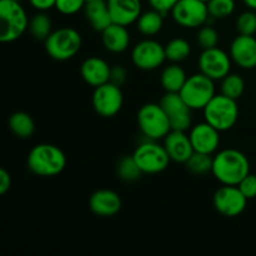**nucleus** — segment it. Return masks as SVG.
Segmentation results:
<instances>
[{
	"label": "nucleus",
	"mask_w": 256,
	"mask_h": 256,
	"mask_svg": "<svg viewBox=\"0 0 256 256\" xmlns=\"http://www.w3.org/2000/svg\"><path fill=\"white\" fill-rule=\"evenodd\" d=\"M212 174L222 185H239L250 174V162L240 150L222 149L212 158Z\"/></svg>",
	"instance_id": "1"
},
{
	"label": "nucleus",
	"mask_w": 256,
	"mask_h": 256,
	"mask_svg": "<svg viewBox=\"0 0 256 256\" xmlns=\"http://www.w3.org/2000/svg\"><path fill=\"white\" fill-rule=\"evenodd\" d=\"M28 169L36 176L52 178L62 174L66 166V156L59 146L48 142L38 144L26 158Z\"/></svg>",
	"instance_id": "2"
},
{
	"label": "nucleus",
	"mask_w": 256,
	"mask_h": 256,
	"mask_svg": "<svg viewBox=\"0 0 256 256\" xmlns=\"http://www.w3.org/2000/svg\"><path fill=\"white\" fill-rule=\"evenodd\" d=\"M29 18L19 0L0 2V42H12L22 36L29 28Z\"/></svg>",
	"instance_id": "3"
},
{
	"label": "nucleus",
	"mask_w": 256,
	"mask_h": 256,
	"mask_svg": "<svg viewBox=\"0 0 256 256\" xmlns=\"http://www.w3.org/2000/svg\"><path fill=\"white\" fill-rule=\"evenodd\" d=\"M45 52L56 62L72 59L82 46V38L76 29L70 26L52 30L44 42Z\"/></svg>",
	"instance_id": "4"
},
{
	"label": "nucleus",
	"mask_w": 256,
	"mask_h": 256,
	"mask_svg": "<svg viewBox=\"0 0 256 256\" xmlns=\"http://www.w3.org/2000/svg\"><path fill=\"white\" fill-rule=\"evenodd\" d=\"M136 122L140 132L149 140H164L172 132L169 118L165 114L162 105L156 102H148L139 109Z\"/></svg>",
	"instance_id": "5"
},
{
	"label": "nucleus",
	"mask_w": 256,
	"mask_h": 256,
	"mask_svg": "<svg viewBox=\"0 0 256 256\" xmlns=\"http://www.w3.org/2000/svg\"><path fill=\"white\" fill-rule=\"evenodd\" d=\"M202 112L205 122L222 132L230 130L236 124L239 106L236 100L222 94H216L202 109Z\"/></svg>",
	"instance_id": "6"
},
{
	"label": "nucleus",
	"mask_w": 256,
	"mask_h": 256,
	"mask_svg": "<svg viewBox=\"0 0 256 256\" xmlns=\"http://www.w3.org/2000/svg\"><path fill=\"white\" fill-rule=\"evenodd\" d=\"M132 156L142 174L150 175L160 174L166 170L172 162L164 145L159 144L158 140L146 139L140 142L132 152Z\"/></svg>",
	"instance_id": "7"
},
{
	"label": "nucleus",
	"mask_w": 256,
	"mask_h": 256,
	"mask_svg": "<svg viewBox=\"0 0 256 256\" xmlns=\"http://www.w3.org/2000/svg\"><path fill=\"white\" fill-rule=\"evenodd\" d=\"M192 110H202L216 95L215 82L202 72L192 74L179 92Z\"/></svg>",
	"instance_id": "8"
},
{
	"label": "nucleus",
	"mask_w": 256,
	"mask_h": 256,
	"mask_svg": "<svg viewBox=\"0 0 256 256\" xmlns=\"http://www.w3.org/2000/svg\"><path fill=\"white\" fill-rule=\"evenodd\" d=\"M170 14L178 25L186 29H199L210 19L204 0H179Z\"/></svg>",
	"instance_id": "9"
},
{
	"label": "nucleus",
	"mask_w": 256,
	"mask_h": 256,
	"mask_svg": "<svg viewBox=\"0 0 256 256\" xmlns=\"http://www.w3.org/2000/svg\"><path fill=\"white\" fill-rule=\"evenodd\" d=\"M165 60H166L165 45L150 38L136 42L132 50V64L138 69L144 70V72L158 69L164 64Z\"/></svg>",
	"instance_id": "10"
},
{
	"label": "nucleus",
	"mask_w": 256,
	"mask_h": 256,
	"mask_svg": "<svg viewBox=\"0 0 256 256\" xmlns=\"http://www.w3.org/2000/svg\"><path fill=\"white\" fill-rule=\"evenodd\" d=\"M92 102L95 112L102 118L115 116L124 102L122 88L110 82L96 86L92 92Z\"/></svg>",
	"instance_id": "11"
},
{
	"label": "nucleus",
	"mask_w": 256,
	"mask_h": 256,
	"mask_svg": "<svg viewBox=\"0 0 256 256\" xmlns=\"http://www.w3.org/2000/svg\"><path fill=\"white\" fill-rule=\"evenodd\" d=\"M212 204L219 214L236 218L246 209L248 199L238 185H222L215 192Z\"/></svg>",
	"instance_id": "12"
},
{
	"label": "nucleus",
	"mask_w": 256,
	"mask_h": 256,
	"mask_svg": "<svg viewBox=\"0 0 256 256\" xmlns=\"http://www.w3.org/2000/svg\"><path fill=\"white\" fill-rule=\"evenodd\" d=\"M232 62L230 54L215 46L202 50L198 59V68L200 72L218 82L232 72Z\"/></svg>",
	"instance_id": "13"
},
{
	"label": "nucleus",
	"mask_w": 256,
	"mask_h": 256,
	"mask_svg": "<svg viewBox=\"0 0 256 256\" xmlns=\"http://www.w3.org/2000/svg\"><path fill=\"white\" fill-rule=\"evenodd\" d=\"M159 104L169 118L172 130L186 132L190 129L192 124V110L179 92H165Z\"/></svg>",
	"instance_id": "14"
},
{
	"label": "nucleus",
	"mask_w": 256,
	"mask_h": 256,
	"mask_svg": "<svg viewBox=\"0 0 256 256\" xmlns=\"http://www.w3.org/2000/svg\"><path fill=\"white\" fill-rule=\"evenodd\" d=\"M189 136L194 152L212 155L220 146V132L205 120L192 126Z\"/></svg>",
	"instance_id": "15"
},
{
	"label": "nucleus",
	"mask_w": 256,
	"mask_h": 256,
	"mask_svg": "<svg viewBox=\"0 0 256 256\" xmlns=\"http://www.w3.org/2000/svg\"><path fill=\"white\" fill-rule=\"evenodd\" d=\"M230 58L239 68L250 70L256 68V39L254 35L239 34L230 44Z\"/></svg>",
	"instance_id": "16"
},
{
	"label": "nucleus",
	"mask_w": 256,
	"mask_h": 256,
	"mask_svg": "<svg viewBox=\"0 0 256 256\" xmlns=\"http://www.w3.org/2000/svg\"><path fill=\"white\" fill-rule=\"evenodd\" d=\"M162 145L172 162H178V164H185L194 152L189 134L182 130H172L164 138Z\"/></svg>",
	"instance_id": "17"
},
{
	"label": "nucleus",
	"mask_w": 256,
	"mask_h": 256,
	"mask_svg": "<svg viewBox=\"0 0 256 256\" xmlns=\"http://www.w3.org/2000/svg\"><path fill=\"white\" fill-rule=\"evenodd\" d=\"M122 198L114 190L100 189L92 194L89 199V209L92 214L100 218H112L122 209Z\"/></svg>",
	"instance_id": "18"
},
{
	"label": "nucleus",
	"mask_w": 256,
	"mask_h": 256,
	"mask_svg": "<svg viewBox=\"0 0 256 256\" xmlns=\"http://www.w3.org/2000/svg\"><path fill=\"white\" fill-rule=\"evenodd\" d=\"M112 22L129 26L142 12V0H106Z\"/></svg>",
	"instance_id": "19"
},
{
	"label": "nucleus",
	"mask_w": 256,
	"mask_h": 256,
	"mask_svg": "<svg viewBox=\"0 0 256 256\" xmlns=\"http://www.w3.org/2000/svg\"><path fill=\"white\" fill-rule=\"evenodd\" d=\"M110 72L112 66L99 56L86 58L80 66V75L82 80L92 88L109 82Z\"/></svg>",
	"instance_id": "20"
},
{
	"label": "nucleus",
	"mask_w": 256,
	"mask_h": 256,
	"mask_svg": "<svg viewBox=\"0 0 256 256\" xmlns=\"http://www.w3.org/2000/svg\"><path fill=\"white\" fill-rule=\"evenodd\" d=\"M102 42L105 49L112 54H120L130 46V34L128 26L112 22L102 32Z\"/></svg>",
	"instance_id": "21"
},
{
	"label": "nucleus",
	"mask_w": 256,
	"mask_h": 256,
	"mask_svg": "<svg viewBox=\"0 0 256 256\" xmlns=\"http://www.w3.org/2000/svg\"><path fill=\"white\" fill-rule=\"evenodd\" d=\"M82 12L90 26L96 32H102L110 24H112L106 0H86Z\"/></svg>",
	"instance_id": "22"
},
{
	"label": "nucleus",
	"mask_w": 256,
	"mask_h": 256,
	"mask_svg": "<svg viewBox=\"0 0 256 256\" xmlns=\"http://www.w3.org/2000/svg\"><path fill=\"white\" fill-rule=\"evenodd\" d=\"M186 79L188 75L184 68L178 62H172L165 66L160 74V84L165 92H180Z\"/></svg>",
	"instance_id": "23"
},
{
	"label": "nucleus",
	"mask_w": 256,
	"mask_h": 256,
	"mask_svg": "<svg viewBox=\"0 0 256 256\" xmlns=\"http://www.w3.org/2000/svg\"><path fill=\"white\" fill-rule=\"evenodd\" d=\"M164 14L154 9L142 12L139 19L136 20V29L144 36H154L162 32L164 26Z\"/></svg>",
	"instance_id": "24"
},
{
	"label": "nucleus",
	"mask_w": 256,
	"mask_h": 256,
	"mask_svg": "<svg viewBox=\"0 0 256 256\" xmlns=\"http://www.w3.org/2000/svg\"><path fill=\"white\" fill-rule=\"evenodd\" d=\"M10 132L19 139H29L35 132V122L32 115L25 112H16L8 120Z\"/></svg>",
	"instance_id": "25"
},
{
	"label": "nucleus",
	"mask_w": 256,
	"mask_h": 256,
	"mask_svg": "<svg viewBox=\"0 0 256 256\" xmlns=\"http://www.w3.org/2000/svg\"><path fill=\"white\" fill-rule=\"evenodd\" d=\"M32 36L38 42H45L52 32V18L46 14V12H38L29 20L28 28Z\"/></svg>",
	"instance_id": "26"
},
{
	"label": "nucleus",
	"mask_w": 256,
	"mask_h": 256,
	"mask_svg": "<svg viewBox=\"0 0 256 256\" xmlns=\"http://www.w3.org/2000/svg\"><path fill=\"white\" fill-rule=\"evenodd\" d=\"M192 52V46L189 42L184 38H174L169 40L165 45V54H166V60L170 62H182L189 58Z\"/></svg>",
	"instance_id": "27"
},
{
	"label": "nucleus",
	"mask_w": 256,
	"mask_h": 256,
	"mask_svg": "<svg viewBox=\"0 0 256 256\" xmlns=\"http://www.w3.org/2000/svg\"><path fill=\"white\" fill-rule=\"evenodd\" d=\"M245 90V82L236 72H229L220 80V94L238 100Z\"/></svg>",
	"instance_id": "28"
},
{
	"label": "nucleus",
	"mask_w": 256,
	"mask_h": 256,
	"mask_svg": "<svg viewBox=\"0 0 256 256\" xmlns=\"http://www.w3.org/2000/svg\"><path fill=\"white\" fill-rule=\"evenodd\" d=\"M212 158L214 156L210 154L194 152L184 165L188 169V172H190L192 174L196 175V176H202V175H206L209 172H212Z\"/></svg>",
	"instance_id": "29"
},
{
	"label": "nucleus",
	"mask_w": 256,
	"mask_h": 256,
	"mask_svg": "<svg viewBox=\"0 0 256 256\" xmlns=\"http://www.w3.org/2000/svg\"><path fill=\"white\" fill-rule=\"evenodd\" d=\"M116 174L122 180L128 182H136L142 175V172L138 166L132 155H125L118 162Z\"/></svg>",
	"instance_id": "30"
},
{
	"label": "nucleus",
	"mask_w": 256,
	"mask_h": 256,
	"mask_svg": "<svg viewBox=\"0 0 256 256\" xmlns=\"http://www.w3.org/2000/svg\"><path fill=\"white\" fill-rule=\"evenodd\" d=\"M235 0H209L208 10L210 19L222 20L226 19L235 12Z\"/></svg>",
	"instance_id": "31"
},
{
	"label": "nucleus",
	"mask_w": 256,
	"mask_h": 256,
	"mask_svg": "<svg viewBox=\"0 0 256 256\" xmlns=\"http://www.w3.org/2000/svg\"><path fill=\"white\" fill-rule=\"evenodd\" d=\"M219 32L212 25H202L199 28L196 34V42L202 50L212 49V48L218 46L219 44Z\"/></svg>",
	"instance_id": "32"
},
{
	"label": "nucleus",
	"mask_w": 256,
	"mask_h": 256,
	"mask_svg": "<svg viewBox=\"0 0 256 256\" xmlns=\"http://www.w3.org/2000/svg\"><path fill=\"white\" fill-rule=\"evenodd\" d=\"M235 26L239 34L242 35H254L256 32V12L255 10H246L242 12L236 18Z\"/></svg>",
	"instance_id": "33"
},
{
	"label": "nucleus",
	"mask_w": 256,
	"mask_h": 256,
	"mask_svg": "<svg viewBox=\"0 0 256 256\" xmlns=\"http://www.w3.org/2000/svg\"><path fill=\"white\" fill-rule=\"evenodd\" d=\"M86 0H56L55 9L62 15H75L84 10Z\"/></svg>",
	"instance_id": "34"
},
{
	"label": "nucleus",
	"mask_w": 256,
	"mask_h": 256,
	"mask_svg": "<svg viewBox=\"0 0 256 256\" xmlns=\"http://www.w3.org/2000/svg\"><path fill=\"white\" fill-rule=\"evenodd\" d=\"M242 190V194L246 196L248 200H252L256 198V174H248L244 179L238 185Z\"/></svg>",
	"instance_id": "35"
},
{
	"label": "nucleus",
	"mask_w": 256,
	"mask_h": 256,
	"mask_svg": "<svg viewBox=\"0 0 256 256\" xmlns=\"http://www.w3.org/2000/svg\"><path fill=\"white\" fill-rule=\"evenodd\" d=\"M128 79V72L122 65H115L112 66V72H110V82L122 88Z\"/></svg>",
	"instance_id": "36"
},
{
	"label": "nucleus",
	"mask_w": 256,
	"mask_h": 256,
	"mask_svg": "<svg viewBox=\"0 0 256 256\" xmlns=\"http://www.w3.org/2000/svg\"><path fill=\"white\" fill-rule=\"evenodd\" d=\"M178 2L179 0H148L152 9L158 10L164 15H166L168 12H172Z\"/></svg>",
	"instance_id": "37"
},
{
	"label": "nucleus",
	"mask_w": 256,
	"mask_h": 256,
	"mask_svg": "<svg viewBox=\"0 0 256 256\" xmlns=\"http://www.w3.org/2000/svg\"><path fill=\"white\" fill-rule=\"evenodd\" d=\"M29 4L36 12H48L50 9H55L56 0H28Z\"/></svg>",
	"instance_id": "38"
},
{
	"label": "nucleus",
	"mask_w": 256,
	"mask_h": 256,
	"mask_svg": "<svg viewBox=\"0 0 256 256\" xmlns=\"http://www.w3.org/2000/svg\"><path fill=\"white\" fill-rule=\"evenodd\" d=\"M12 186V176L5 169H0V194L5 195Z\"/></svg>",
	"instance_id": "39"
},
{
	"label": "nucleus",
	"mask_w": 256,
	"mask_h": 256,
	"mask_svg": "<svg viewBox=\"0 0 256 256\" xmlns=\"http://www.w3.org/2000/svg\"><path fill=\"white\" fill-rule=\"evenodd\" d=\"M242 2H244V4L246 5L248 9L255 10L256 12V0H242Z\"/></svg>",
	"instance_id": "40"
},
{
	"label": "nucleus",
	"mask_w": 256,
	"mask_h": 256,
	"mask_svg": "<svg viewBox=\"0 0 256 256\" xmlns=\"http://www.w3.org/2000/svg\"><path fill=\"white\" fill-rule=\"evenodd\" d=\"M204 2H209V0H204Z\"/></svg>",
	"instance_id": "41"
},
{
	"label": "nucleus",
	"mask_w": 256,
	"mask_h": 256,
	"mask_svg": "<svg viewBox=\"0 0 256 256\" xmlns=\"http://www.w3.org/2000/svg\"><path fill=\"white\" fill-rule=\"evenodd\" d=\"M19 2H20V0H19Z\"/></svg>",
	"instance_id": "42"
}]
</instances>
